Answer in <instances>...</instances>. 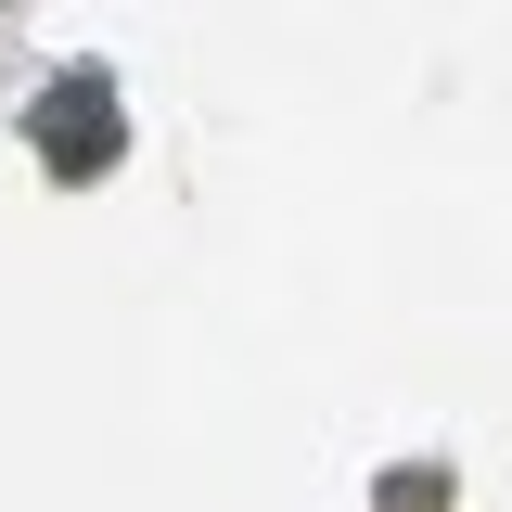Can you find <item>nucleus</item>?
<instances>
[{
  "label": "nucleus",
  "instance_id": "1",
  "mask_svg": "<svg viewBox=\"0 0 512 512\" xmlns=\"http://www.w3.org/2000/svg\"><path fill=\"white\" fill-rule=\"evenodd\" d=\"M26 141L52 154V180H103V167H116V90H103V77L39 90V103H26Z\"/></svg>",
  "mask_w": 512,
  "mask_h": 512
}]
</instances>
